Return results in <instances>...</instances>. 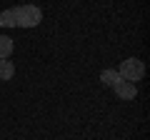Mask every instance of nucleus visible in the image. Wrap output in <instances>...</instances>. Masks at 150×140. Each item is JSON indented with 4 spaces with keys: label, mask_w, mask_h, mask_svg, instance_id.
I'll return each mask as SVG.
<instances>
[{
    "label": "nucleus",
    "mask_w": 150,
    "mask_h": 140,
    "mask_svg": "<svg viewBox=\"0 0 150 140\" xmlns=\"http://www.w3.org/2000/svg\"><path fill=\"white\" fill-rule=\"evenodd\" d=\"M40 20H43V10L38 5H20L15 8V25L18 28H35L40 25Z\"/></svg>",
    "instance_id": "nucleus-1"
},
{
    "label": "nucleus",
    "mask_w": 150,
    "mask_h": 140,
    "mask_svg": "<svg viewBox=\"0 0 150 140\" xmlns=\"http://www.w3.org/2000/svg\"><path fill=\"white\" fill-rule=\"evenodd\" d=\"M118 73H120L123 80L138 83V80H143V78H145V63H143V60H138V58H128V60L120 63Z\"/></svg>",
    "instance_id": "nucleus-2"
},
{
    "label": "nucleus",
    "mask_w": 150,
    "mask_h": 140,
    "mask_svg": "<svg viewBox=\"0 0 150 140\" xmlns=\"http://www.w3.org/2000/svg\"><path fill=\"white\" fill-rule=\"evenodd\" d=\"M112 88H115V95H118L120 100H135V95H138V85L130 83V80H120Z\"/></svg>",
    "instance_id": "nucleus-3"
},
{
    "label": "nucleus",
    "mask_w": 150,
    "mask_h": 140,
    "mask_svg": "<svg viewBox=\"0 0 150 140\" xmlns=\"http://www.w3.org/2000/svg\"><path fill=\"white\" fill-rule=\"evenodd\" d=\"M100 80H103V85H115V83H120V80H123V78H120V73H118V70H115V68H108V70H103V73H100Z\"/></svg>",
    "instance_id": "nucleus-4"
},
{
    "label": "nucleus",
    "mask_w": 150,
    "mask_h": 140,
    "mask_svg": "<svg viewBox=\"0 0 150 140\" xmlns=\"http://www.w3.org/2000/svg\"><path fill=\"white\" fill-rule=\"evenodd\" d=\"M13 75H15V65L8 58H0V80H10Z\"/></svg>",
    "instance_id": "nucleus-5"
},
{
    "label": "nucleus",
    "mask_w": 150,
    "mask_h": 140,
    "mask_svg": "<svg viewBox=\"0 0 150 140\" xmlns=\"http://www.w3.org/2000/svg\"><path fill=\"white\" fill-rule=\"evenodd\" d=\"M0 25L3 28H15V8H8V10L0 13Z\"/></svg>",
    "instance_id": "nucleus-6"
},
{
    "label": "nucleus",
    "mask_w": 150,
    "mask_h": 140,
    "mask_svg": "<svg viewBox=\"0 0 150 140\" xmlns=\"http://www.w3.org/2000/svg\"><path fill=\"white\" fill-rule=\"evenodd\" d=\"M13 55V38L0 35V58H10Z\"/></svg>",
    "instance_id": "nucleus-7"
}]
</instances>
